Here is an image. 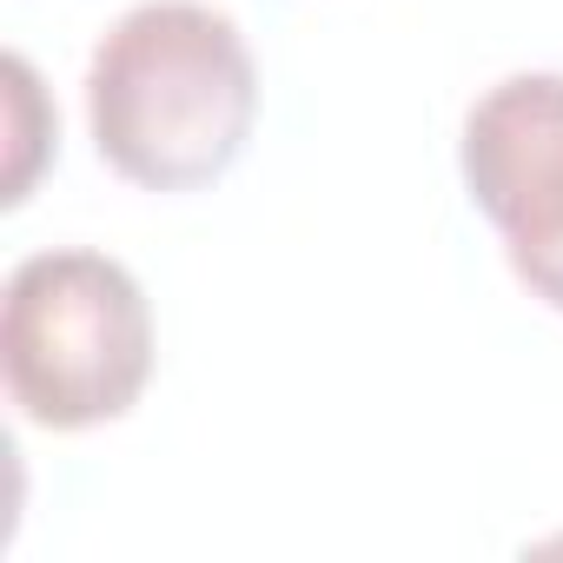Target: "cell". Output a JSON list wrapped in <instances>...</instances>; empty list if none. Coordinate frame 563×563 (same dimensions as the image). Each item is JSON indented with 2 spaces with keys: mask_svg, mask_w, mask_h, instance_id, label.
Returning a JSON list of instances; mask_svg holds the SVG:
<instances>
[{
  "mask_svg": "<svg viewBox=\"0 0 563 563\" xmlns=\"http://www.w3.org/2000/svg\"><path fill=\"white\" fill-rule=\"evenodd\" d=\"M258 120L245 34L199 0H140L87 60L100 159L146 192H192L232 173Z\"/></svg>",
  "mask_w": 563,
  "mask_h": 563,
  "instance_id": "cell-1",
  "label": "cell"
},
{
  "mask_svg": "<svg viewBox=\"0 0 563 563\" xmlns=\"http://www.w3.org/2000/svg\"><path fill=\"white\" fill-rule=\"evenodd\" d=\"M8 398L41 431H93L140 405L153 378V306L140 278L87 245L34 252L0 299Z\"/></svg>",
  "mask_w": 563,
  "mask_h": 563,
  "instance_id": "cell-2",
  "label": "cell"
},
{
  "mask_svg": "<svg viewBox=\"0 0 563 563\" xmlns=\"http://www.w3.org/2000/svg\"><path fill=\"white\" fill-rule=\"evenodd\" d=\"M457 166L523 292L563 312V74L497 80L464 113Z\"/></svg>",
  "mask_w": 563,
  "mask_h": 563,
  "instance_id": "cell-3",
  "label": "cell"
},
{
  "mask_svg": "<svg viewBox=\"0 0 563 563\" xmlns=\"http://www.w3.org/2000/svg\"><path fill=\"white\" fill-rule=\"evenodd\" d=\"M8 100H14V166H8V206H21V199H27V186H34V166H41V153H47V140L60 133V120L47 113L41 80H34V67H27L21 54H8Z\"/></svg>",
  "mask_w": 563,
  "mask_h": 563,
  "instance_id": "cell-4",
  "label": "cell"
}]
</instances>
